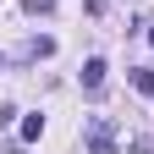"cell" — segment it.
I'll return each instance as SVG.
<instances>
[{
    "mask_svg": "<svg viewBox=\"0 0 154 154\" xmlns=\"http://www.w3.org/2000/svg\"><path fill=\"white\" fill-rule=\"evenodd\" d=\"M28 61H44V55H55V38H44V33H38V38H28Z\"/></svg>",
    "mask_w": 154,
    "mask_h": 154,
    "instance_id": "3",
    "label": "cell"
},
{
    "mask_svg": "<svg viewBox=\"0 0 154 154\" xmlns=\"http://www.w3.org/2000/svg\"><path fill=\"white\" fill-rule=\"evenodd\" d=\"M22 11H28V17H50V11H55V0H22Z\"/></svg>",
    "mask_w": 154,
    "mask_h": 154,
    "instance_id": "6",
    "label": "cell"
},
{
    "mask_svg": "<svg viewBox=\"0 0 154 154\" xmlns=\"http://www.w3.org/2000/svg\"><path fill=\"white\" fill-rule=\"evenodd\" d=\"M83 88H88V94L105 88V61H99V55H94V61H83Z\"/></svg>",
    "mask_w": 154,
    "mask_h": 154,
    "instance_id": "2",
    "label": "cell"
},
{
    "mask_svg": "<svg viewBox=\"0 0 154 154\" xmlns=\"http://www.w3.org/2000/svg\"><path fill=\"white\" fill-rule=\"evenodd\" d=\"M0 66H6V61H0Z\"/></svg>",
    "mask_w": 154,
    "mask_h": 154,
    "instance_id": "8",
    "label": "cell"
},
{
    "mask_svg": "<svg viewBox=\"0 0 154 154\" xmlns=\"http://www.w3.org/2000/svg\"><path fill=\"white\" fill-rule=\"evenodd\" d=\"M38 138H44V116H28L22 121V143H38Z\"/></svg>",
    "mask_w": 154,
    "mask_h": 154,
    "instance_id": "4",
    "label": "cell"
},
{
    "mask_svg": "<svg viewBox=\"0 0 154 154\" xmlns=\"http://www.w3.org/2000/svg\"><path fill=\"white\" fill-rule=\"evenodd\" d=\"M149 44H154V28H149Z\"/></svg>",
    "mask_w": 154,
    "mask_h": 154,
    "instance_id": "7",
    "label": "cell"
},
{
    "mask_svg": "<svg viewBox=\"0 0 154 154\" xmlns=\"http://www.w3.org/2000/svg\"><path fill=\"white\" fill-rule=\"evenodd\" d=\"M132 88H138V94H154V72L138 66V72H132Z\"/></svg>",
    "mask_w": 154,
    "mask_h": 154,
    "instance_id": "5",
    "label": "cell"
},
{
    "mask_svg": "<svg viewBox=\"0 0 154 154\" xmlns=\"http://www.w3.org/2000/svg\"><path fill=\"white\" fill-rule=\"evenodd\" d=\"M83 143H88V154H116V121L110 116H88V127H83Z\"/></svg>",
    "mask_w": 154,
    "mask_h": 154,
    "instance_id": "1",
    "label": "cell"
}]
</instances>
